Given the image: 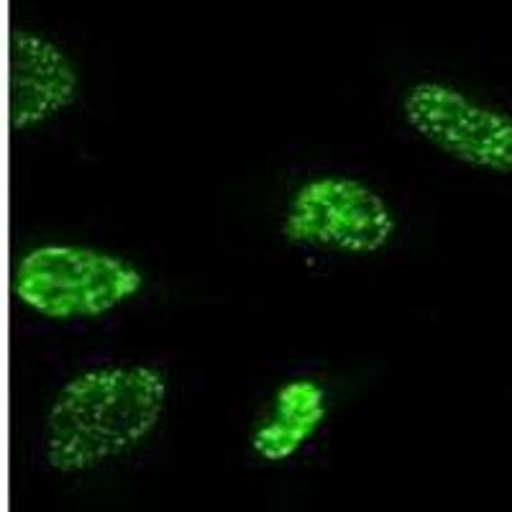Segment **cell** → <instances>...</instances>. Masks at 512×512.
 <instances>
[{
    "instance_id": "obj_1",
    "label": "cell",
    "mask_w": 512,
    "mask_h": 512,
    "mask_svg": "<svg viewBox=\"0 0 512 512\" xmlns=\"http://www.w3.org/2000/svg\"><path fill=\"white\" fill-rule=\"evenodd\" d=\"M172 397L167 367L103 361L64 379L41 423V459L62 477L98 472L139 451L162 428Z\"/></svg>"
},
{
    "instance_id": "obj_2",
    "label": "cell",
    "mask_w": 512,
    "mask_h": 512,
    "mask_svg": "<svg viewBox=\"0 0 512 512\" xmlns=\"http://www.w3.org/2000/svg\"><path fill=\"white\" fill-rule=\"evenodd\" d=\"M146 290L131 256L75 241H44L16 256L11 295L47 323H93L118 313Z\"/></svg>"
},
{
    "instance_id": "obj_3",
    "label": "cell",
    "mask_w": 512,
    "mask_h": 512,
    "mask_svg": "<svg viewBox=\"0 0 512 512\" xmlns=\"http://www.w3.org/2000/svg\"><path fill=\"white\" fill-rule=\"evenodd\" d=\"M400 218L379 187L344 172L305 177L287 195L280 236L287 246L367 259L390 249Z\"/></svg>"
},
{
    "instance_id": "obj_4",
    "label": "cell",
    "mask_w": 512,
    "mask_h": 512,
    "mask_svg": "<svg viewBox=\"0 0 512 512\" xmlns=\"http://www.w3.org/2000/svg\"><path fill=\"white\" fill-rule=\"evenodd\" d=\"M402 123L415 139L461 167L512 177V111L438 77L402 90Z\"/></svg>"
},
{
    "instance_id": "obj_5",
    "label": "cell",
    "mask_w": 512,
    "mask_h": 512,
    "mask_svg": "<svg viewBox=\"0 0 512 512\" xmlns=\"http://www.w3.org/2000/svg\"><path fill=\"white\" fill-rule=\"evenodd\" d=\"M82 75L75 57L47 31L16 26L8 34V128L34 134L80 103Z\"/></svg>"
},
{
    "instance_id": "obj_6",
    "label": "cell",
    "mask_w": 512,
    "mask_h": 512,
    "mask_svg": "<svg viewBox=\"0 0 512 512\" xmlns=\"http://www.w3.org/2000/svg\"><path fill=\"white\" fill-rule=\"evenodd\" d=\"M331 390L318 377H290L269 397V405L251 425V454L264 464H287L295 459L328 423Z\"/></svg>"
}]
</instances>
